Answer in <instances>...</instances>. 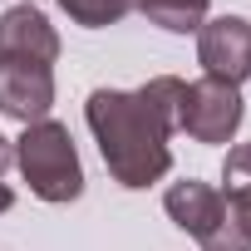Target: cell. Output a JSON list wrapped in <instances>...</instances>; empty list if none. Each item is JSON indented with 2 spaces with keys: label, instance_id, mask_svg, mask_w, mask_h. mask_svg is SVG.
<instances>
[{
  "label": "cell",
  "instance_id": "6da1fadb",
  "mask_svg": "<svg viewBox=\"0 0 251 251\" xmlns=\"http://www.w3.org/2000/svg\"><path fill=\"white\" fill-rule=\"evenodd\" d=\"M182 79L177 74H153L143 89H94L84 103L89 133L103 153V168L118 187H153L173 168L168 138L177 133L182 118Z\"/></svg>",
  "mask_w": 251,
  "mask_h": 251
},
{
  "label": "cell",
  "instance_id": "7a4b0ae2",
  "mask_svg": "<svg viewBox=\"0 0 251 251\" xmlns=\"http://www.w3.org/2000/svg\"><path fill=\"white\" fill-rule=\"evenodd\" d=\"M15 168L25 173L30 192L40 202H79L84 197V163L74 148V133L59 118H40L15 138Z\"/></svg>",
  "mask_w": 251,
  "mask_h": 251
},
{
  "label": "cell",
  "instance_id": "3957f363",
  "mask_svg": "<svg viewBox=\"0 0 251 251\" xmlns=\"http://www.w3.org/2000/svg\"><path fill=\"white\" fill-rule=\"evenodd\" d=\"M163 207H168V217H173L187 236H197L202 251H251L246 236L236 231L231 212H226V197H222L212 182L182 177V182H173V187L163 192Z\"/></svg>",
  "mask_w": 251,
  "mask_h": 251
},
{
  "label": "cell",
  "instance_id": "277c9868",
  "mask_svg": "<svg viewBox=\"0 0 251 251\" xmlns=\"http://www.w3.org/2000/svg\"><path fill=\"white\" fill-rule=\"evenodd\" d=\"M241 118H246V99L236 84H222V79H192L182 89V118H177V128L197 143H231L236 128H241Z\"/></svg>",
  "mask_w": 251,
  "mask_h": 251
},
{
  "label": "cell",
  "instance_id": "5b68a950",
  "mask_svg": "<svg viewBox=\"0 0 251 251\" xmlns=\"http://www.w3.org/2000/svg\"><path fill=\"white\" fill-rule=\"evenodd\" d=\"M197 64L207 79L246 84L251 79V20L246 15H217L197 30Z\"/></svg>",
  "mask_w": 251,
  "mask_h": 251
},
{
  "label": "cell",
  "instance_id": "8992f818",
  "mask_svg": "<svg viewBox=\"0 0 251 251\" xmlns=\"http://www.w3.org/2000/svg\"><path fill=\"white\" fill-rule=\"evenodd\" d=\"M54 108V69L30 59H0V113L15 123H40Z\"/></svg>",
  "mask_w": 251,
  "mask_h": 251
},
{
  "label": "cell",
  "instance_id": "52a82bcc",
  "mask_svg": "<svg viewBox=\"0 0 251 251\" xmlns=\"http://www.w3.org/2000/svg\"><path fill=\"white\" fill-rule=\"evenodd\" d=\"M0 59H30V64H50L59 59V35L54 25L35 10V5H15L0 15Z\"/></svg>",
  "mask_w": 251,
  "mask_h": 251
},
{
  "label": "cell",
  "instance_id": "ba28073f",
  "mask_svg": "<svg viewBox=\"0 0 251 251\" xmlns=\"http://www.w3.org/2000/svg\"><path fill=\"white\" fill-rule=\"evenodd\" d=\"M207 5H212V0H133V10H138L148 25L168 30V35H192V30H202V25H207Z\"/></svg>",
  "mask_w": 251,
  "mask_h": 251
},
{
  "label": "cell",
  "instance_id": "9c48e42d",
  "mask_svg": "<svg viewBox=\"0 0 251 251\" xmlns=\"http://www.w3.org/2000/svg\"><path fill=\"white\" fill-rule=\"evenodd\" d=\"M59 10L84 25V30H103V25H118L123 15L133 10V0H59Z\"/></svg>",
  "mask_w": 251,
  "mask_h": 251
},
{
  "label": "cell",
  "instance_id": "30bf717a",
  "mask_svg": "<svg viewBox=\"0 0 251 251\" xmlns=\"http://www.w3.org/2000/svg\"><path fill=\"white\" fill-rule=\"evenodd\" d=\"M222 197H226V212H231L236 231H241V236H246V246H251V182H241V187H226Z\"/></svg>",
  "mask_w": 251,
  "mask_h": 251
},
{
  "label": "cell",
  "instance_id": "8fae6325",
  "mask_svg": "<svg viewBox=\"0 0 251 251\" xmlns=\"http://www.w3.org/2000/svg\"><path fill=\"white\" fill-rule=\"evenodd\" d=\"M222 182H226V187L251 182V143H236V148L226 153V163H222Z\"/></svg>",
  "mask_w": 251,
  "mask_h": 251
},
{
  "label": "cell",
  "instance_id": "7c38bea8",
  "mask_svg": "<svg viewBox=\"0 0 251 251\" xmlns=\"http://www.w3.org/2000/svg\"><path fill=\"white\" fill-rule=\"evenodd\" d=\"M15 163V138H5L0 133V177H5V168Z\"/></svg>",
  "mask_w": 251,
  "mask_h": 251
},
{
  "label": "cell",
  "instance_id": "4fadbf2b",
  "mask_svg": "<svg viewBox=\"0 0 251 251\" xmlns=\"http://www.w3.org/2000/svg\"><path fill=\"white\" fill-rule=\"evenodd\" d=\"M15 207V192H10V182H0V212H10Z\"/></svg>",
  "mask_w": 251,
  "mask_h": 251
}]
</instances>
